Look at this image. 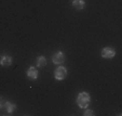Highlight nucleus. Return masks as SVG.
Masks as SVG:
<instances>
[{
	"label": "nucleus",
	"mask_w": 122,
	"mask_h": 116,
	"mask_svg": "<svg viewBox=\"0 0 122 116\" xmlns=\"http://www.w3.org/2000/svg\"><path fill=\"white\" fill-rule=\"evenodd\" d=\"M76 102H77V105H78L80 109H86V107L89 106V104H90V102H91L90 93L85 92V91L80 92L78 94V97H77Z\"/></svg>",
	"instance_id": "1"
},
{
	"label": "nucleus",
	"mask_w": 122,
	"mask_h": 116,
	"mask_svg": "<svg viewBox=\"0 0 122 116\" xmlns=\"http://www.w3.org/2000/svg\"><path fill=\"white\" fill-rule=\"evenodd\" d=\"M65 60H66V55L62 51H57L52 55V61L56 65H62L65 62Z\"/></svg>",
	"instance_id": "4"
},
{
	"label": "nucleus",
	"mask_w": 122,
	"mask_h": 116,
	"mask_svg": "<svg viewBox=\"0 0 122 116\" xmlns=\"http://www.w3.org/2000/svg\"><path fill=\"white\" fill-rule=\"evenodd\" d=\"M36 62H37V67H44L46 65V56L40 55L37 58Z\"/></svg>",
	"instance_id": "9"
},
{
	"label": "nucleus",
	"mask_w": 122,
	"mask_h": 116,
	"mask_svg": "<svg viewBox=\"0 0 122 116\" xmlns=\"http://www.w3.org/2000/svg\"><path fill=\"white\" fill-rule=\"evenodd\" d=\"M83 115L84 116H93L94 115V112H93L92 110H85L84 113H83Z\"/></svg>",
	"instance_id": "10"
},
{
	"label": "nucleus",
	"mask_w": 122,
	"mask_h": 116,
	"mask_svg": "<svg viewBox=\"0 0 122 116\" xmlns=\"http://www.w3.org/2000/svg\"><path fill=\"white\" fill-rule=\"evenodd\" d=\"M101 55L104 59H112L116 56V50L110 48V47H105V48L102 49Z\"/></svg>",
	"instance_id": "3"
},
{
	"label": "nucleus",
	"mask_w": 122,
	"mask_h": 116,
	"mask_svg": "<svg viewBox=\"0 0 122 116\" xmlns=\"http://www.w3.org/2000/svg\"><path fill=\"white\" fill-rule=\"evenodd\" d=\"M5 100L3 99L2 97H0V109H3V105H5Z\"/></svg>",
	"instance_id": "11"
},
{
	"label": "nucleus",
	"mask_w": 122,
	"mask_h": 116,
	"mask_svg": "<svg viewBox=\"0 0 122 116\" xmlns=\"http://www.w3.org/2000/svg\"><path fill=\"white\" fill-rule=\"evenodd\" d=\"M84 6H85V2L83 0H72V7L76 10L81 11V10H83Z\"/></svg>",
	"instance_id": "7"
},
{
	"label": "nucleus",
	"mask_w": 122,
	"mask_h": 116,
	"mask_svg": "<svg viewBox=\"0 0 122 116\" xmlns=\"http://www.w3.org/2000/svg\"><path fill=\"white\" fill-rule=\"evenodd\" d=\"M16 104L13 102H9V101H5V105H3V109L5 110V112H7V114H9V115H11V114H13V112L16 110Z\"/></svg>",
	"instance_id": "5"
},
{
	"label": "nucleus",
	"mask_w": 122,
	"mask_h": 116,
	"mask_svg": "<svg viewBox=\"0 0 122 116\" xmlns=\"http://www.w3.org/2000/svg\"><path fill=\"white\" fill-rule=\"evenodd\" d=\"M1 65L2 66H10L12 64V58L10 55H3L1 58V61H0Z\"/></svg>",
	"instance_id": "8"
},
{
	"label": "nucleus",
	"mask_w": 122,
	"mask_h": 116,
	"mask_svg": "<svg viewBox=\"0 0 122 116\" xmlns=\"http://www.w3.org/2000/svg\"><path fill=\"white\" fill-rule=\"evenodd\" d=\"M67 76V68L63 65H58V67L54 72V78L56 80H64Z\"/></svg>",
	"instance_id": "2"
},
{
	"label": "nucleus",
	"mask_w": 122,
	"mask_h": 116,
	"mask_svg": "<svg viewBox=\"0 0 122 116\" xmlns=\"http://www.w3.org/2000/svg\"><path fill=\"white\" fill-rule=\"evenodd\" d=\"M27 77L31 80H36L38 78V70L35 66H30L29 68L27 70Z\"/></svg>",
	"instance_id": "6"
}]
</instances>
